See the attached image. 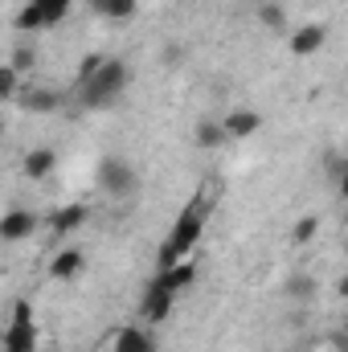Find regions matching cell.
<instances>
[{
  "label": "cell",
  "instance_id": "3",
  "mask_svg": "<svg viewBox=\"0 0 348 352\" xmlns=\"http://www.w3.org/2000/svg\"><path fill=\"white\" fill-rule=\"evenodd\" d=\"M98 188H102L107 197H131V192L140 188V180L131 173V164H123V160H102V164H98Z\"/></svg>",
  "mask_w": 348,
  "mask_h": 352
},
{
  "label": "cell",
  "instance_id": "9",
  "mask_svg": "<svg viewBox=\"0 0 348 352\" xmlns=\"http://www.w3.org/2000/svg\"><path fill=\"white\" fill-rule=\"evenodd\" d=\"M193 278H197V266L188 263V258H180V263H173V266H164V270H156V274H152V283H156V287H164V291H173V295H176V291H184Z\"/></svg>",
  "mask_w": 348,
  "mask_h": 352
},
{
  "label": "cell",
  "instance_id": "28",
  "mask_svg": "<svg viewBox=\"0 0 348 352\" xmlns=\"http://www.w3.org/2000/svg\"><path fill=\"white\" fill-rule=\"evenodd\" d=\"M90 8H94V12H102V8H107V0H87Z\"/></svg>",
  "mask_w": 348,
  "mask_h": 352
},
{
  "label": "cell",
  "instance_id": "25",
  "mask_svg": "<svg viewBox=\"0 0 348 352\" xmlns=\"http://www.w3.org/2000/svg\"><path fill=\"white\" fill-rule=\"evenodd\" d=\"M98 66H102V58H98V54H90V58H83V66H78V87L87 82V78L94 74V70H98Z\"/></svg>",
  "mask_w": 348,
  "mask_h": 352
},
{
  "label": "cell",
  "instance_id": "26",
  "mask_svg": "<svg viewBox=\"0 0 348 352\" xmlns=\"http://www.w3.org/2000/svg\"><path fill=\"white\" fill-rule=\"evenodd\" d=\"M160 58H164V62H168V66H180V62H184V45H180V41H168V45H164V54H160Z\"/></svg>",
  "mask_w": 348,
  "mask_h": 352
},
{
  "label": "cell",
  "instance_id": "5",
  "mask_svg": "<svg viewBox=\"0 0 348 352\" xmlns=\"http://www.w3.org/2000/svg\"><path fill=\"white\" fill-rule=\"evenodd\" d=\"M37 230V213L33 209H8L0 217V242H25Z\"/></svg>",
  "mask_w": 348,
  "mask_h": 352
},
{
  "label": "cell",
  "instance_id": "22",
  "mask_svg": "<svg viewBox=\"0 0 348 352\" xmlns=\"http://www.w3.org/2000/svg\"><path fill=\"white\" fill-rule=\"evenodd\" d=\"M17 90H21V74L12 66H0V102L4 98H17Z\"/></svg>",
  "mask_w": 348,
  "mask_h": 352
},
{
  "label": "cell",
  "instance_id": "4",
  "mask_svg": "<svg viewBox=\"0 0 348 352\" xmlns=\"http://www.w3.org/2000/svg\"><path fill=\"white\" fill-rule=\"evenodd\" d=\"M259 127H262V115L250 111V107H234V111H226V119H221L226 140H250Z\"/></svg>",
  "mask_w": 348,
  "mask_h": 352
},
{
  "label": "cell",
  "instance_id": "16",
  "mask_svg": "<svg viewBox=\"0 0 348 352\" xmlns=\"http://www.w3.org/2000/svg\"><path fill=\"white\" fill-rule=\"evenodd\" d=\"M221 144H230L221 131V119H201L197 123V148H221Z\"/></svg>",
  "mask_w": 348,
  "mask_h": 352
},
{
  "label": "cell",
  "instance_id": "17",
  "mask_svg": "<svg viewBox=\"0 0 348 352\" xmlns=\"http://www.w3.org/2000/svg\"><path fill=\"white\" fill-rule=\"evenodd\" d=\"M70 4H74V0H33V8L41 12V25H58V21H66Z\"/></svg>",
  "mask_w": 348,
  "mask_h": 352
},
{
  "label": "cell",
  "instance_id": "13",
  "mask_svg": "<svg viewBox=\"0 0 348 352\" xmlns=\"http://www.w3.org/2000/svg\"><path fill=\"white\" fill-rule=\"evenodd\" d=\"M316 291H320V278H316V274H291V278L283 283V295L295 299V303H312Z\"/></svg>",
  "mask_w": 348,
  "mask_h": 352
},
{
  "label": "cell",
  "instance_id": "1",
  "mask_svg": "<svg viewBox=\"0 0 348 352\" xmlns=\"http://www.w3.org/2000/svg\"><path fill=\"white\" fill-rule=\"evenodd\" d=\"M205 221H209V209L193 197L188 205H184V213L176 217V226H173V234H168V242L160 246V258H156V266L164 270V266H173L180 263V258H188V250L201 242V234H205Z\"/></svg>",
  "mask_w": 348,
  "mask_h": 352
},
{
  "label": "cell",
  "instance_id": "18",
  "mask_svg": "<svg viewBox=\"0 0 348 352\" xmlns=\"http://www.w3.org/2000/svg\"><path fill=\"white\" fill-rule=\"evenodd\" d=\"M259 21L266 29H283V25H287V8L274 4V0H266V4H259Z\"/></svg>",
  "mask_w": 348,
  "mask_h": 352
},
{
  "label": "cell",
  "instance_id": "11",
  "mask_svg": "<svg viewBox=\"0 0 348 352\" xmlns=\"http://www.w3.org/2000/svg\"><path fill=\"white\" fill-rule=\"evenodd\" d=\"M324 41H328V29H324V25H303V29H295V33H291V41H287V45H291V54H295V58H312Z\"/></svg>",
  "mask_w": 348,
  "mask_h": 352
},
{
  "label": "cell",
  "instance_id": "14",
  "mask_svg": "<svg viewBox=\"0 0 348 352\" xmlns=\"http://www.w3.org/2000/svg\"><path fill=\"white\" fill-rule=\"evenodd\" d=\"M4 352H37V328L33 324H12L4 332Z\"/></svg>",
  "mask_w": 348,
  "mask_h": 352
},
{
  "label": "cell",
  "instance_id": "2",
  "mask_svg": "<svg viewBox=\"0 0 348 352\" xmlns=\"http://www.w3.org/2000/svg\"><path fill=\"white\" fill-rule=\"evenodd\" d=\"M127 82H131L127 62H119V58H102V66L83 82V102H87V107H107L115 94H123Z\"/></svg>",
  "mask_w": 348,
  "mask_h": 352
},
{
  "label": "cell",
  "instance_id": "21",
  "mask_svg": "<svg viewBox=\"0 0 348 352\" xmlns=\"http://www.w3.org/2000/svg\"><path fill=\"white\" fill-rule=\"evenodd\" d=\"M324 168H328V180H332V184H345L348 160L340 156V152H324Z\"/></svg>",
  "mask_w": 348,
  "mask_h": 352
},
{
  "label": "cell",
  "instance_id": "6",
  "mask_svg": "<svg viewBox=\"0 0 348 352\" xmlns=\"http://www.w3.org/2000/svg\"><path fill=\"white\" fill-rule=\"evenodd\" d=\"M173 291H164V287H156V283H148V291H144V299H140V316L148 320V324H160V320H168V311H173Z\"/></svg>",
  "mask_w": 348,
  "mask_h": 352
},
{
  "label": "cell",
  "instance_id": "8",
  "mask_svg": "<svg viewBox=\"0 0 348 352\" xmlns=\"http://www.w3.org/2000/svg\"><path fill=\"white\" fill-rule=\"evenodd\" d=\"M17 98H21V111H29V115H50V111H58V107H62V94H58V90L21 87V90H17Z\"/></svg>",
  "mask_w": 348,
  "mask_h": 352
},
{
  "label": "cell",
  "instance_id": "7",
  "mask_svg": "<svg viewBox=\"0 0 348 352\" xmlns=\"http://www.w3.org/2000/svg\"><path fill=\"white\" fill-rule=\"evenodd\" d=\"M90 217L87 205H62V209H54V217H50V230H54V238H70L74 230H83Z\"/></svg>",
  "mask_w": 348,
  "mask_h": 352
},
{
  "label": "cell",
  "instance_id": "23",
  "mask_svg": "<svg viewBox=\"0 0 348 352\" xmlns=\"http://www.w3.org/2000/svg\"><path fill=\"white\" fill-rule=\"evenodd\" d=\"M102 16H111V21H127V16H135V0H107Z\"/></svg>",
  "mask_w": 348,
  "mask_h": 352
},
{
  "label": "cell",
  "instance_id": "27",
  "mask_svg": "<svg viewBox=\"0 0 348 352\" xmlns=\"http://www.w3.org/2000/svg\"><path fill=\"white\" fill-rule=\"evenodd\" d=\"M12 324H33V307L21 299V303H12Z\"/></svg>",
  "mask_w": 348,
  "mask_h": 352
},
{
  "label": "cell",
  "instance_id": "12",
  "mask_svg": "<svg viewBox=\"0 0 348 352\" xmlns=\"http://www.w3.org/2000/svg\"><path fill=\"white\" fill-rule=\"evenodd\" d=\"M83 266H87V254H83L78 246H66V250H58V254L50 258V274L66 283V278H74V274H78Z\"/></svg>",
  "mask_w": 348,
  "mask_h": 352
},
{
  "label": "cell",
  "instance_id": "20",
  "mask_svg": "<svg viewBox=\"0 0 348 352\" xmlns=\"http://www.w3.org/2000/svg\"><path fill=\"white\" fill-rule=\"evenodd\" d=\"M8 66H12V70H17V74L25 78V74H29V70L37 66V54H33V45H17V50H12V62H8Z\"/></svg>",
  "mask_w": 348,
  "mask_h": 352
},
{
  "label": "cell",
  "instance_id": "29",
  "mask_svg": "<svg viewBox=\"0 0 348 352\" xmlns=\"http://www.w3.org/2000/svg\"><path fill=\"white\" fill-rule=\"evenodd\" d=\"M0 131H4V123H0Z\"/></svg>",
  "mask_w": 348,
  "mask_h": 352
},
{
  "label": "cell",
  "instance_id": "10",
  "mask_svg": "<svg viewBox=\"0 0 348 352\" xmlns=\"http://www.w3.org/2000/svg\"><path fill=\"white\" fill-rule=\"evenodd\" d=\"M54 168H58V152L54 148H29L25 160H21V173L29 180H45V176H54Z\"/></svg>",
  "mask_w": 348,
  "mask_h": 352
},
{
  "label": "cell",
  "instance_id": "24",
  "mask_svg": "<svg viewBox=\"0 0 348 352\" xmlns=\"http://www.w3.org/2000/svg\"><path fill=\"white\" fill-rule=\"evenodd\" d=\"M17 29H21V33H29V29H45V25H41V12H37L33 4H25V8L17 12Z\"/></svg>",
  "mask_w": 348,
  "mask_h": 352
},
{
  "label": "cell",
  "instance_id": "15",
  "mask_svg": "<svg viewBox=\"0 0 348 352\" xmlns=\"http://www.w3.org/2000/svg\"><path fill=\"white\" fill-rule=\"evenodd\" d=\"M115 352H156V340H152L144 328H119Z\"/></svg>",
  "mask_w": 348,
  "mask_h": 352
},
{
  "label": "cell",
  "instance_id": "19",
  "mask_svg": "<svg viewBox=\"0 0 348 352\" xmlns=\"http://www.w3.org/2000/svg\"><path fill=\"white\" fill-rule=\"evenodd\" d=\"M316 234H320V217H316V213H307V217H299V226H295L291 242H295V246H307Z\"/></svg>",
  "mask_w": 348,
  "mask_h": 352
}]
</instances>
